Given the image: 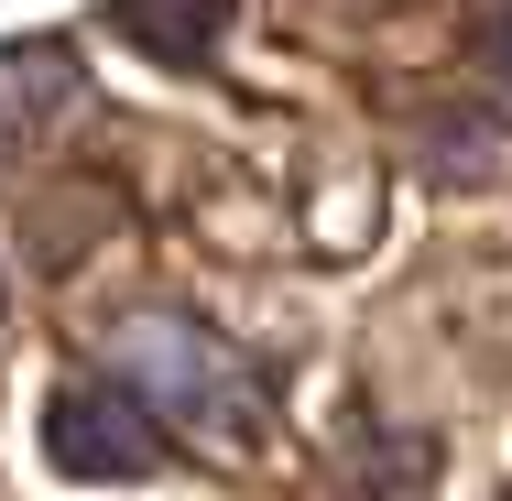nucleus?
<instances>
[{"instance_id": "obj_1", "label": "nucleus", "mask_w": 512, "mask_h": 501, "mask_svg": "<svg viewBox=\"0 0 512 501\" xmlns=\"http://www.w3.org/2000/svg\"><path fill=\"white\" fill-rule=\"evenodd\" d=\"M109 360H120V393L164 403L175 425H251V371H240L229 338H207L197 316H120Z\"/></svg>"}, {"instance_id": "obj_2", "label": "nucleus", "mask_w": 512, "mask_h": 501, "mask_svg": "<svg viewBox=\"0 0 512 501\" xmlns=\"http://www.w3.org/2000/svg\"><path fill=\"white\" fill-rule=\"evenodd\" d=\"M44 458H55L66 480H153L164 414L131 403L120 382H66V393L44 403Z\"/></svg>"}, {"instance_id": "obj_3", "label": "nucleus", "mask_w": 512, "mask_h": 501, "mask_svg": "<svg viewBox=\"0 0 512 501\" xmlns=\"http://www.w3.org/2000/svg\"><path fill=\"white\" fill-rule=\"evenodd\" d=\"M55 109H77V55L66 44H0V142L44 131Z\"/></svg>"}, {"instance_id": "obj_4", "label": "nucleus", "mask_w": 512, "mask_h": 501, "mask_svg": "<svg viewBox=\"0 0 512 501\" xmlns=\"http://www.w3.org/2000/svg\"><path fill=\"white\" fill-rule=\"evenodd\" d=\"M229 11H240V0H109V22H120L142 55H164V66H197L207 44L229 33Z\"/></svg>"}]
</instances>
